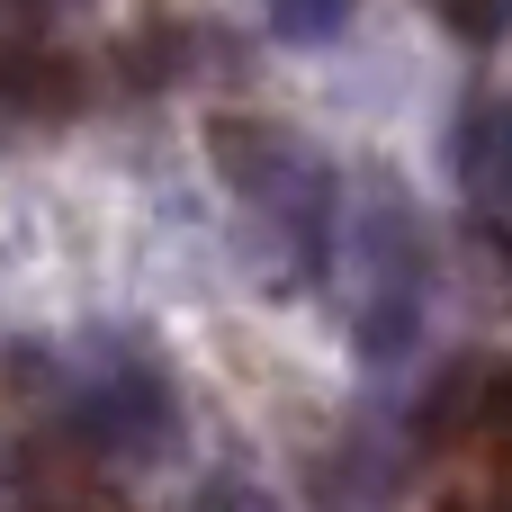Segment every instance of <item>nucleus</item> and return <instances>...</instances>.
<instances>
[{"label":"nucleus","mask_w":512,"mask_h":512,"mask_svg":"<svg viewBox=\"0 0 512 512\" xmlns=\"http://www.w3.org/2000/svg\"><path fill=\"white\" fill-rule=\"evenodd\" d=\"M207 162L216 180L297 252V270H324L333 261V171L270 117H216L207 126Z\"/></svg>","instance_id":"1"},{"label":"nucleus","mask_w":512,"mask_h":512,"mask_svg":"<svg viewBox=\"0 0 512 512\" xmlns=\"http://www.w3.org/2000/svg\"><path fill=\"white\" fill-rule=\"evenodd\" d=\"M360 261H369V297H360V351L369 360H396L423 324V225L378 198L360 216Z\"/></svg>","instance_id":"2"},{"label":"nucleus","mask_w":512,"mask_h":512,"mask_svg":"<svg viewBox=\"0 0 512 512\" xmlns=\"http://www.w3.org/2000/svg\"><path fill=\"white\" fill-rule=\"evenodd\" d=\"M162 423H171V405H162V378L153 369L90 378L81 387V414H72V432H81L90 459H144V450H162Z\"/></svg>","instance_id":"3"},{"label":"nucleus","mask_w":512,"mask_h":512,"mask_svg":"<svg viewBox=\"0 0 512 512\" xmlns=\"http://www.w3.org/2000/svg\"><path fill=\"white\" fill-rule=\"evenodd\" d=\"M450 180L477 207H504L512 198V99L504 90H486V99L459 108V126H450Z\"/></svg>","instance_id":"4"},{"label":"nucleus","mask_w":512,"mask_h":512,"mask_svg":"<svg viewBox=\"0 0 512 512\" xmlns=\"http://www.w3.org/2000/svg\"><path fill=\"white\" fill-rule=\"evenodd\" d=\"M18 512H126V504H117V486L99 477L90 450H36L27 486H18Z\"/></svg>","instance_id":"5"},{"label":"nucleus","mask_w":512,"mask_h":512,"mask_svg":"<svg viewBox=\"0 0 512 512\" xmlns=\"http://www.w3.org/2000/svg\"><path fill=\"white\" fill-rule=\"evenodd\" d=\"M351 9H360V0H270V27H279L288 45H324V36L351 27Z\"/></svg>","instance_id":"6"},{"label":"nucleus","mask_w":512,"mask_h":512,"mask_svg":"<svg viewBox=\"0 0 512 512\" xmlns=\"http://www.w3.org/2000/svg\"><path fill=\"white\" fill-rule=\"evenodd\" d=\"M432 18H441L459 45H495L512 27V0H432Z\"/></svg>","instance_id":"7"},{"label":"nucleus","mask_w":512,"mask_h":512,"mask_svg":"<svg viewBox=\"0 0 512 512\" xmlns=\"http://www.w3.org/2000/svg\"><path fill=\"white\" fill-rule=\"evenodd\" d=\"M477 432L512 459V369H477Z\"/></svg>","instance_id":"8"},{"label":"nucleus","mask_w":512,"mask_h":512,"mask_svg":"<svg viewBox=\"0 0 512 512\" xmlns=\"http://www.w3.org/2000/svg\"><path fill=\"white\" fill-rule=\"evenodd\" d=\"M63 9H81V0H63Z\"/></svg>","instance_id":"9"}]
</instances>
